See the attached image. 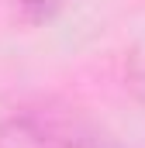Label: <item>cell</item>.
<instances>
[{
    "mask_svg": "<svg viewBox=\"0 0 145 148\" xmlns=\"http://www.w3.org/2000/svg\"><path fill=\"white\" fill-rule=\"evenodd\" d=\"M128 90L145 103V55H142V59H135L131 69H128Z\"/></svg>",
    "mask_w": 145,
    "mask_h": 148,
    "instance_id": "obj_1",
    "label": "cell"
}]
</instances>
